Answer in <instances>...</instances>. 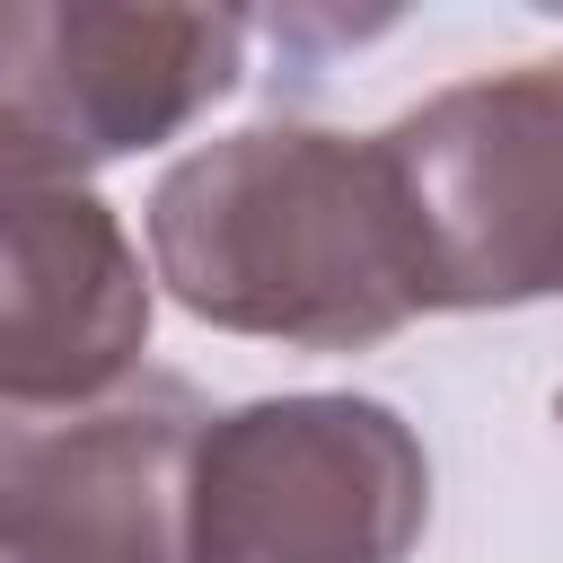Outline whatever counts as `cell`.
<instances>
[{
	"instance_id": "cell-3",
	"label": "cell",
	"mask_w": 563,
	"mask_h": 563,
	"mask_svg": "<svg viewBox=\"0 0 563 563\" xmlns=\"http://www.w3.org/2000/svg\"><path fill=\"white\" fill-rule=\"evenodd\" d=\"M431 457L378 396H255L185 466V563H405Z\"/></svg>"
},
{
	"instance_id": "cell-5",
	"label": "cell",
	"mask_w": 563,
	"mask_h": 563,
	"mask_svg": "<svg viewBox=\"0 0 563 563\" xmlns=\"http://www.w3.org/2000/svg\"><path fill=\"white\" fill-rule=\"evenodd\" d=\"M202 396L141 369L88 405H0V545L18 563H185Z\"/></svg>"
},
{
	"instance_id": "cell-2",
	"label": "cell",
	"mask_w": 563,
	"mask_h": 563,
	"mask_svg": "<svg viewBox=\"0 0 563 563\" xmlns=\"http://www.w3.org/2000/svg\"><path fill=\"white\" fill-rule=\"evenodd\" d=\"M413 308L563 299V62L457 79L378 132Z\"/></svg>"
},
{
	"instance_id": "cell-1",
	"label": "cell",
	"mask_w": 563,
	"mask_h": 563,
	"mask_svg": "<svg viewBox=\"0 0 563 563\" xmlns=\"http://www.w3.org/2000/svg\"><path fill=\"white\" fill-rule=\"evenodd\" d=\"M150 273L220 334L369 352L413 325L378 132L246 123L185 150L150 194Z\"/></svg>"
},
{
	"instance_id": "cell-6",
	"label": "cell",
	"mask_w": 563,
	"mask_h": 563,
	"mask_svg": "<svg viewBox=\"0 0 563 563\" xmlns=\"http://www.w3.org/2000/svg\"><path fill=\"white\" fill-rule=\"evenodd\" d=\"M150 273L114 202L0 158V405H88L141 369Z\"/></svg>"
},
{
	"instance_id": "cell-4",
	"label": "cell",
	"mask_w": 563,
	"mask_h": 563,
	"mask_svg": "<svg viewBox=\"0 0 563 563\" xmlns=\"http://www.w3.org/2000/svg\"><path fill=\"white\" fill-rule=\"evenodd\" d=\"M246 70L238 9L0 0V158L79 176L176 141Z\"/></svg>"
},
{
	"instance_id": "cell-8",
	"label": "cell",
	"mask_w": 563,
	"mask_h": 563,
	"mask_svg": "<svg viewBox=\"0 0 563 563\" xmlns=\"http://www.w3.org/2000/svg\"><path fill=\"white\" fill-rule=\"evenodd\" d=\"M554 422H563V396H554Z\"/></svg>"
},
{
	"instance_id": "cell-7",
	"label": "cell",
	"mask_w": 563,
	"mask_h": 563,
	"mask_svg": "<svg viewBox=\"0 0 563 563\" xmlns=\"http://www.w3.org/2000/svg\"><path fill=\"white\" fill-rule=\"evenodd\" d=\"M0 563H18V554H9V545H0Z\"/></svg>"
}]
</instances>
